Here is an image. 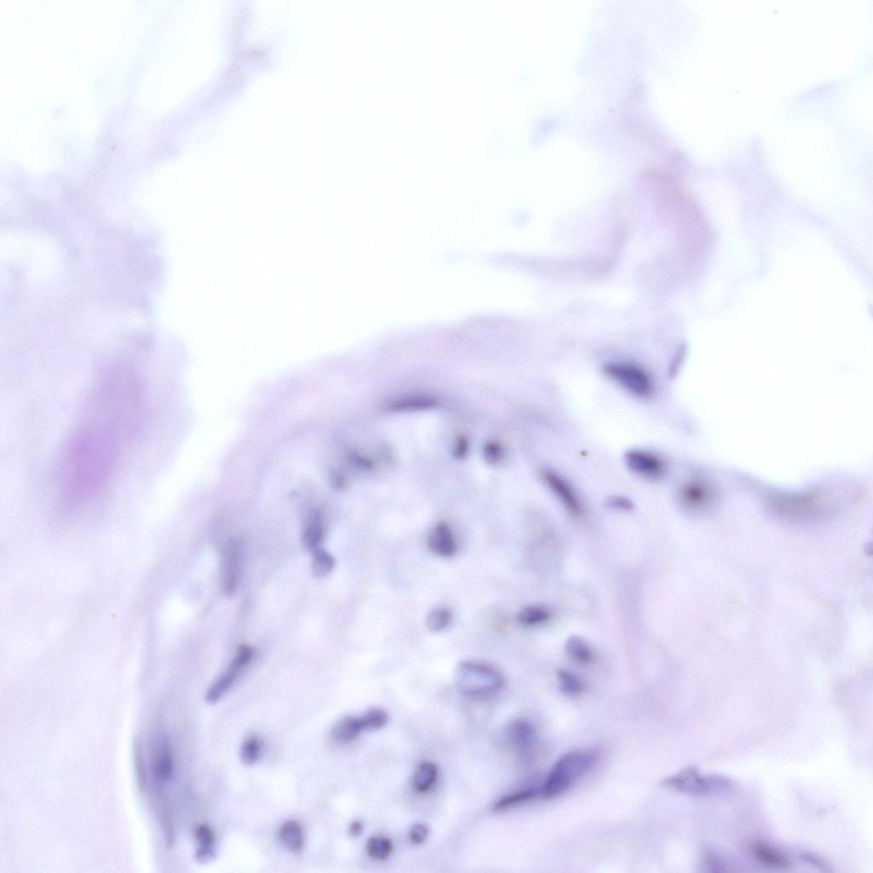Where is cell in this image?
Wrapping results in <instances>:
<instances>
[{"label":"cell","mask_w":873,"mask_h":873,"mask_svg":"<svg viewBox=\"0 0 873 873\" xmlns=\"http://www.w3.org/2000/svg\"><path fill=\"white\" fill-rule=\"evenodd\" d=\"M279 839L281 844L288 850L300 851L304 846L302 827L295 820H288L280 829Z\"/></svg>","instance_id":"18"},{"label":"cell","mask_w":873,"mask_h":873,"mask_svg":"<svg viewBox=\"0 0 873 873\" xmlns=\"http://www.w3.org/2000/svg\"><path fill=\"white\" fill-rule=\"evenodd\" d=\"M428 548L442 558H452L457 553V544L452 529L445 523H440L430 533Z\"/></svg>","instance_id":"12"},{"label":"cell","mask_w":873,"mask_h":873,"mask_svg":"<svg viewBox=\"0 0 873 873\" xmlns=\"http://www.w3.org/2000/svg\"><path fill=\"white\" fill-rule=\"evenodd\" d=\"M367 854L374 860H382L388 859L393 851L392 841L384 836H373L366 844Z\"/></svg>","instance_id":"21"},{"label":"cell","mask_w":873,"mask_h":873,"mask_svg":"<svg viewBox=\"0 0 873 873\" xmlns=\"http://www.w3.org/2000/svg\"><path fill=\"white\" fill-rule=\"evenodd\" d=\"M749 850L755 860L764 866L776 869H786L791 866V860L786 854L761 841L750 844Z\"/></svg>","instance_id":"13"},{"label":"cell","mask_w":873,"mask_h":873,"mask_svg":"<svg viewBox=\"0 0 873 873\" xmlns=\"http://www.w3.org/2000/svg\"><path fill=\"white\" fill-rule=\"evenodd\" d=\"M540 798V786H530L504 796L494 804L495 811H504Z\"/></svg>","instance_id":"17"},{"label":"cell","mask_w":873,"mask_h":873,"mask_svg":"<svg viewBox=\"0 0 873 873\" xmlns=\"http://www.w3.org/2000/svg\"><path fill=\"white\" fill-rule=\"evenodd\" d=\"M253 651L252 647L248 646H241L237 650V654L231 665H229L227 670L221 675V677L208 689L206 694V701L210 705L219 702L224 697L227 692L231 689L241 672L246 668L248 663H250L253 657Z\"/></svg>","instance_id":"7"},{"label":"cell","mask_w":873,"mask_h":873,"mask_svg":"<svg viewBox=\"0 0 873 873\" xmlns=\"http://www.w3.org/2000/svg\"><path fill=\"white\" fill-rule=\"evenodd\" d=\"M429 836V828L423 823L414 824L409 829V836L410 841L416 846H420L428 839Z\"/></svg>","instance_id":"27"},{"label":"cell","mask_w":873,"mask_h":873,"mask_svg":"<svg viewBox=\"0 0 873 873\" xmlns=\"http://www.w3.org/2000/svg\"><path fill=\"white\" fill-rule=\"evenodd\" d=\"M196 858L197 862L202 864L213 862L216 858L215 848L213 846H200L196 852Z\"/></svg>","instance_id":"30"},{"label":"cell","mask_w":873,"mask_h":873,"mask_svg":"<svg viewBox=\"0 0 873 873\" xmlns=\"http://www.w3.org/2000/svg\"><path fill=\"white\" fill-rule=\"evenodd\" d=\"M196 838L200 846H213L215 842V832L206 824H200L197 827Z\"/></svg>","instance_id":"29"},{"label":"cell","mask_w":873,"mask_h":873,"mask_svg":"<svg viewBox=\"0 0 873 873\" xmlns=\"http://www.w3.org/2000/svg\"><path fill=\"white\" fill-rule=\"evenodd\" d=\"M541 478L551 493L569 513L574 516L582 514L581 498L577 490L566 478L552 470L544 469L541 472Z\"/></svg>","instance_id":"8"},{"label":"cell","mask_w":873,"mask_h":873,"mask_svg":"<svg viewBox=\"0 0 873 873\" xmlns=\"http://www.w3.org/2000/svg\"><path fill=\"white\" fill-rule=\"evenodd\" d=\"M363 831L364 824L359 822V820H355V822H353L351 824H350L349 834L353 836V838H357V836H360L363 834Z\"/></svg>","instance_id":"33"},{"label":"cell","mask_w":873,"mask_h":873,"mask_svg":"<svg viewBox=\"0 0 873 873\" xmlns=\"http://www.w3.org/2000/svg\"><path fill=\"white\" fill-rule=\"evenodd\" d=\"M603 370L611 381L631 395L647 398L654 393V381L650 374L641 366L625 362H615L606 364Z\"/></svg>","instance_id":"4"},{"label":"cell","mask_w":873,"mask_h":873,"mask_svg":"<svg viewBox=\"0 0 873 873\" xmlns=\"http://www.w3.org/2000/svg\"><path fill=\"white\" fill-rule=\"evenodd\" d=\"M550 618L549 611L541 606H530L523 608L517 614L516 619L524 626L542 625Z\"/></svg>","instance_id":"20"},{"label":"cell","mask_w":873,"mask_h":873,"mask_svg":"<svg viewBox=\"0 0 873 873\" xmlns=\"http://www.w3.org/2000/svg\"><path fill=\"white\" fill-rule=\"evenodd\" d=\"M241 545L237 539L229 542L223 555L222 583L224 593L232 597L239 585L241 574Z\"/></svg>","instance_id":"9"},{"label":"cell","mask_w":873,"mask_h":873,"mask_svg":"<svg viewBox=\"0 0 873 873\" xmlns=\"http://www.w3.org/2000/svg\"><path fill=\"white\" fill-rule=\"evenodd\" d=\"M142 381L116 371L99 381L82 421L68 442L58 471L59 493L82 504L106 492L139 431L146 408Z\"/></svg>","instance_id":"1"},{"label":"cell","mask_w":873,"mask_h":873,"mask_svg":"<svg viewBox=\"0 0 873 873\" xmlns=\"http://www.w3.org/2000/svg\"><path fill=\"white\" fill-rule=\"evenodd\" d=\"M452 620V611L448 608H438L429 613L426 618V626L432 632H440L450 625Z\"/></svg>","instance_id":"25"},{"label":"cell","mask_w":873,"mask_h":873,"mask_svg":"<svg viewBox=\"0 0 873 873\" xmlns=\"http://www.w3.org/2000/svg\"><path fill=\"white\" fill-rule=\"evenodd\" d=\"M511 745L522 760L528 762L533 758L537 743L536 729L532 723L525 719H518L511 723L508 732Z\"/></svg>","instance_id":"10"},{"label":"cell","mask_w":873,"mask_h":873,"mask_svg":"<svg viewBox=\"0 0 873 873\" xmlns=\"http://www.w3.org/2000/svg\"><path fill=\"white\" fill-rule=\"evenodd\" d=\"M663 784L682 794L707 795L727 789L733 780L719 775H702L697 767L691 766L663 780Z\"/></svg>","instance_id":"5"},{"label":"cell","mask_w":873,"mask_h":873,"mask_svg":"<svg viewBox=\"0 0 873 873\" xmlns=\"http://www.w3.org/2000/svg\"><path fill=\"white\" fill-rule=\"evenodd\" d=\"M135 761L136 776H138L139 789L141 792L146 791V775L144 770V760L141 748L138 744L136 745L135 749Z\"/></svg>","instance_id":"28"},{"label":"cell","mask_w":873,"mask_h":873,"mask_svg":"<svg viewBox=\"0 0 873 873\" xmlns=\"http://www.w3.org/2000/svg\"><path fill=\"white\" fill-rule=\"evenodd\" d=\"M454 682L458 690L471 697H480L497 693L504 689V675L496 668L485 663L465 661L454 671Z\"/></svg>","instance_id":"3"},{"label":"cell","mask_w":873,"mask_h":873,"mask_svg":"<svg viewBox=\"0 0 873 873\" xmlns=\"http://www.w3.org/2000/svg\"><path fill=\"white\" fill-rule=\"evenodd\" d=\"M559 686L562 693L570 696H578L582 694L585 686L580 679L573 672L566 670H559L556 673Z\"/></svg>","instance_id":"22"},{"label":"cell","mask_w":873,"mask_h":873,"mask_svg":"<svg viewBox=\"0 0 873 873\" xmlns=\"http://www.w3.org/2000/svg\"><path fill=\"white\" fill-rule=\"evenodd\" d=\"M363 730H377L388 722V715L380 708L370 709L359 718Z\"/></svg>","instance_id":"24"},{"label":"cell","mask_w":873,"mask_h":873,"mask_svg":"<svg viewBox=\"0 0 873 873\" xmlns=\"http://www.w3.org/2000/svg\"><path fill=\"white\" fill-rule=\"evenodd\" d=\"M597 755L592 751H573L559 758L540 786V798L553 799L571 789L592 770Z\"/></svg>","instance_id":"2"},{"label":"cell","mask_w":873,"mask_h":873,"mask_svg":"<svg viewBox=\"0 0 873 873\" xmlns=\"http://www.w3.org/2000/svg\"><path fill=\"white\" fill-rule=\"evenodd\" d=\"M314 554L312 561V573L316 577L321 578L327 576L333 570L336 564L335 558L333 555L325 551L319 549Z\"/></svg>","instance_id":"23"},{"label":"cell","mask_w":873,"mask_h":873,"mask_svg":"<svg viewBox=\"0 0 873 873\" xmlns=\"http://www.w3.org/2000/svg\"><path fill=\"white\" fill-rule=\"evenodd\" d=\"M438 776V770L435 764L431 762L421 763L414 775V790L421 794L431 791L432 788L435 786Z\"/></svg>","instance_id":"15"},{"label":"cell","mask_w":873,"mask_h":873,"mask_svg":"<svg viewBox=\"0 0 873 873\" xmlns=\"http://www.w3.org/2000/svg\"><path fill=\"white\" fill-rule=\"evenodd\" d=\"M152 770L158 784L170 780L174 772V756L170 744L165 736L157 740L153 754Z\"/></svg>","instance_id":"11"},{"label":"cell","mask_w":873,"mask_h":873,"mask_svg":"<svg viewBox=\"0 0 873 873\" xmlns=\"http://www.w3.org/2000/svg\"><path fill=\"white\" fill-rule=\"evenodd\" d=\"M801 857H802V859L804 860V862L810 863L813 865V866L820 868V870H822L824 872L831 871V869L830 867L828 866V864L826 862H824V860L822 859H820V857H818L817 855L808 854V853H804V854Z\"/></svg>","instance_id":"32"},{"label":"cell","mask_w":873,"mask_h":873,"mask_svg":"<svg viewBox=\"0 0 873 873\" xmlns=\"http://www.w3.org/2000/svg\"><path fill=\"white\" fill-rule=\"evenodd\" d=\"M324 533V525L323 514L319 511H315L310 517L307 527H305L303 533L302 542L304 548L311 553L315 552L319 549L321 541H323Z\"/></svg>","instance_id":"14"},{"label":"cell","mask_w":873,"mask_h":873,"mask_svg":"<svg viewBox=\"0 0 873 873\" xmlns=\"http://www.w3.org/2000/svg\"><path fill=\"white\" fill-rule=\"evenodd\" d=\"M627 469L638 477L656 480L665 476L667 464L658 454L651 450L633 449L625 454Z\"/></svg>","instance_id":"6"},{"label":"cell","mask_w":873,"mask_h":873,"mask_svg":"<svg viewBox=\"0 0 873 873\" xmlns=\"http://www.w3.org/2000/svg\"><path fill=\"white\" fill-rule=\"evenodd\" d=\"M608 506L611 509L622 511L632 510L634 506L632 502H631L629 499L620 497L610 498L608 501Z\"/></svg>","instance_id":"31"},{"label":"cell","mask_w":873,"mask_h":873,"mask_svg":"<svg viewBox=\"0 0 873 873\" xmlns=\"http://www.w3.org/2000/svg\"><path fill=\"white\" fill-rule=\"evenodd\" d=\"M260 743L257 739L250 737L245 740L241 746L240 758L245 765H253L257 762L260 756Z\"/></svg>","instance_id":"26"},{"label":"cell","mask_w":873,"mask_h":873,"mask_svg":"<svg viewBox=\"0 0 873 873\" xmlns=\"http://www.w3.org/2000/svg\"><path fill=\"white\" fill-rule=\"evenodd\" d=\"M566 650L571 658L582 665H588L592 661L593 651L589 644L585 639L577 635H573L567 639Z\"/></svg>","instance_id":"19"},{"label":"cell","mask_w":873,"mask_h":873,"mask_svg":"<svg viewBox=\"0 0 873 873\" xmlns=\"http://www.w3.org/2000/svg\"><path fill=\"white\" fill-rule=\"evenodd\" d=\"M362 730L359 718L348 717L340 720L333 727L331 737L337 743L348 744L359 737Z\"/></svg>","instance_id":"16"}]
</instances>
